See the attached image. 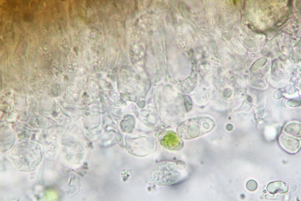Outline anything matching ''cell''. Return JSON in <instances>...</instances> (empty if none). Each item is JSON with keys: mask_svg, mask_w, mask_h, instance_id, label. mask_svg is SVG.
<instances>
[{"mask_svg": "<svg viewBox=\"0 0 301 201\" xmlns=\"http://www.w3.org/2000/svg\"><path fill=\"white\" fill-rule=\"evenodd\" d=\"M184 104L186 111L188 112L191 110L192 107V103L191 98L188 96H185Z\"/></svg>", "mask_w": 301, "mask_h": 201, "instance_id": "obj_8", "label": "cell"}, {"mask_svg": "<svg viewBox=\"0 0 301 201\" xmlns=\"http://www.w3.org/2000/svg\"><path fill=\"white\" fill-rule=\"evenodd\" d=\"M161 145L165 148L171 150H178L184 145L182 139L175 132L169 131L160 136L159 139Z\"/></svg>", "mask_w": 301, "mask_h": 201, "instance_id": "obj_3", "label": "cell"}, {"mask_svg": "<svg viewBox=\"0 0 301 201\" xmlns=\"http://www.w3.org/2000/svg\"><path fill=\"white\" fill-rule=\"evenodd\" d=\"M280 141L284 148L288 151L291 152L296 151L300 145V142L298 139L285 134H283L281 136Z\"/></svg>", "mask_w": 301, "mask_h": 201, "instance_id": "obj_4", "label": "cell"}, {"mask_svg": "<svg viewBox=\"0 0 301 201\" xmlns=\"http://www.w3.org/2000/svg\"><path fill=\"white\" fill-rule=\"evenodd\" d=\"M247 189L249 191H252L256 190L257 187V182L254 180H251L247 181L246 184Z\"/></svg>", "mask_w": 301, "mask_h": 201, "instance_id": "obj_7", "label": "cell"}, {"mask_svg": "<svg viewBox=\"0 0 301 201\" xmlns=\"http://www.w3.org/2000/svg\"><path fill=\"white\" fill-rule=\"evenodd\" d=\"M283 185L282 181L276 180L268 183L267 185L266 188L269 193L272 194H274L278 192H281Z\"/></svg>", "mask_w": 301, "mask_h": 201, "instance_id": "obj_6", "label": "cell"}, {"mask_svg": "<svg viewBox=\"0 0 301 201\" xmlns=\"http://www.w3.org/2000/svg\"><path fill=\"white\" fill-rule=\"evenodd\" d=\"M226 128L228 130H231L233 129V126L231 124H229L227 125Z\"/></svg>", "mask_w": 301, "mask_h": 201, "instance_id": "obj_9", "label": "cell"}, {"mask_svg": "<svg viewBox=\"0 0 301 201\" xmlns=\"http://www.w3.org/2000/svg\"><path fill=\"white\" fill-rule=\"evenodd\" d=\"M175 162L163 161L154 166L150 171L147 180L157 185H169L178 180L180 177L179 168Z\"/></svg>", "mask_w": 301, "mask_h": 201, "instance_id": "obj_2", "label": "cell"}, {"mask_svg": "<svg viewBox=\"0 0 301 201\" xmlns=\"http://www.w3.org/2000/svg\"><path fill=\"white\" fill-rule=\"evenodd\" d=\"M284 130L287 133L294 136L301 137V124L299 123H290L285 126Z\"/></svg>", "mask_w": 301, "mask_h": 201, "instance_id": "obj_5", "label": "cell"}, {"mask_svg": "<svg viewBox=\"0 0 301 201\" xmlns=\"http://www.w3.org/2000/svg\"><path fill=\"white\" fill-rule=\"evenodd\" d=\"M212 119L206 116L188 118L178 127L179 136L185 139H190L205 134L212 131L216 126Z\"/></svg>", "mask_w": 301, "mask_h": 201, "instance_id": "obj_1", "label": "cell"}]
</instances>
